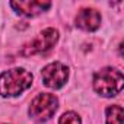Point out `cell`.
Segmentation results:
<instances>
[{
  "instance_id": "4",
  "label": "cell",
  "mask_w": 124,
  "mask_h": 124,
  "mask_svg": "<svg viewBox=\"0 0 124 124\" xmlns=\"http://www.w3.org/2000/svg\"><path fill=\"white\" fill-rule=\"evenodd\" d=\"M57 41H58V31L54 29V28H47L37 38H34L31 42L25 44L21 50V54L29 57V55H34V54L45 53L50 48H53Z\"/></svg>"
},
{
  "instance_id": "5",
  "label": "cell",
  "mask_w": 124,
  "mask_h": 124,
  "mask_svg": "<svg viewBox=\"0 0 124 124\" xmlns=\"http://www.w3.org/2000/svg\"><path fill=\"white\" fill-rule=\"evenodd\" d=\"M41 76L45 86L51 89H60L69 78V69L61 63H51L42 69Z\"/></svg>"
},
{
  "instance_id": "1",
  "label": "cell",
  "mask_w": 124,
  "mask_h": 124,
  "mask_svg": "<svg viewBox=\"0 0 124 124\" xmlns=\"http://www.w3.org/2000/svg\"><path fill=\"white\" fill-rule=\"evenodd\" d=\"M32 85V75L21 67L8 70L0 75V95L16 96Z\"/></svg>"
},
{
  "instance_id": "9",
  "label": "cell",
  "mask_w": 124,
  "mask_h": 124,
  "mask_svg": "<svg viewBox=\"0 0 124 124\" xmlns=\"http://www.w3.org/2000/svg\"><path fill=\"white\" fill-rule=\"evenodd\" d=\"M58 124H82V121H80V117L76 112L69 111V112H64L60 117Z\"/></svg>"
},
{
  "instance_id": "2",
  "label": "cell",
  "mask_w": 124,
  "mask_h": 124,
  "mask_svg": "<svg viewBox=\"0 0 124 124\" xmlns=\"http://www.w3.org/2000/svg\"><path fill=\"white\" fill-rule=\"evenodd\" d=\"M123 86H124V76L118 69L104 67L93 76V89L105 98L115 96L118 92H121Z\"/></svg>"
},
{
  "instance_id": "6",
  "label": "cell",
  "mask_w": 124,
  "mask_h": 124,
  "mask_svg": "<svg viewBox=\"0 0 124 124\" xmlns=\"http://www.w3.org/2000/svg\"><path fill=\"white\" fill-rule=\"evenodd\" d=\"M101 25V15L92 8H85L79 10L76 16V26L83 31H96Z\"/></svg>"
},
{
  "instance_id": "7",
  "label": "cell",
  "mask_w": 124,
  "mask_h": 124,
  "mask_svg": "<svg viewBox=\"0 0 124 124\" xmlns=\"http://www.w3.org/2000/svg\"><path fill=\"white\" fill-rule=\"evenodd\" d=\"M10 6L15 9L16 13L23 16H37L41 12L51 8L50 2H37V0H28V2H12Z\"/></svg>"
},
{
  "instance_id": "8",
  "label": "cell",
  "mask_w": 124,
  "mask_h": 124,
  "mask_svg": "<svg viewBox=\"0 0 124 124\" xmlns=\"http://www.w3.org/2000/svg\"><path fill=\"white\" fill-rule=\"evenodd\" d=\"M107 124H123V108L120 105L107 108Z\"/></svg>"
},
{
  "instance_id": "3",
  "label": "cell",
  "mask_w": 124,
  "mask_h": 124,
  "mask_svg": "<svg viewBox=\"0 0 124 124\" xmlns=\"http://www.w3.org/2000/svg\"><path fill=\"white\" fill-rule=\"evenodd\" d=\"M58 108V101L53 93L37 95L29 105V115L38 123L48 121Z\"/></svg>"
}]
</instances>
